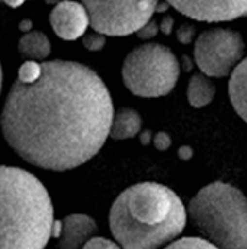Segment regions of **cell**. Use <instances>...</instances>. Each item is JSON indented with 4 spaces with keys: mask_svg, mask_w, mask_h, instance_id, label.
Listing matches in <instances>:
<instances>
[{
    "mask_svg": "<svg viewBox=\"0 0 247 249\" xmlns=\"http://www.w3.org/2000/svg\"><path fill=\"white\" fill-rule=\"evenodd\" d=\"M112 118L109 89L96 71L76 61L29 60L19 67L0 124L25 162L63 172L102 149Z\"/></svg>",
    "mask_w": 247,
    "mask_h": 249,
    "instance_id": "1",
    "label": "cell"
},
{
    "mask_svg": "<svg viewBox=\"0 0 247 249\" xmlns=\"http://www.w3.org/2000/svg\"><path fill=\"white\" fill-rule=\"evenodd\" d=\"M186 209L178 194L157 182L135 184L122 191L109 213V226L121 248L166 247L186 226Z\"/></svg>",
    "mask_w": 247,
    "mask_h": 249,
    "instance_id": "2",
    "label": "cell"
},
{
    "mask_svg": "<svg viewBox=\"0 0 247 249\" xmlns=\"http://www.w3.org/2000/svg\"><path fill=\"white\" fill-rule=\"evenodd\" d=\"M52 225V203L41 181L20 168L0 166V248H44Z\"/></svg>",
    "mask_w": 247,
    "mask_h": 249,
    "instance_id": "3",
    "label": "cell"
},
{
    "mask_svg": "<svg viewBox=\"0 0 247 249\" xmlns=\"http://www.w3.org/2000/svg\"><path fill=\"white\" fill-rule=\"evenodd\" d=\"M195 229L217 248L247 249V197L236 187L217 181L189 203Z\"/></svg>",
    "mask_w": 247,
    "mask_h": 249,
    "instance_id": "4",
    "label": "cell"
},
{
    "mask_svg": "<svg viewBox=\"0 0 247 249\" xmlns=\"http://www.w3.org/2000/svg\"><path fill=\"white\" fill-rule=\"evenodd\" d=\"M181 66L169 47L147 42L134 48L122 66L127 89L141 98L165 96L176 86Z\"/></svg>",
    "mask_w": 247,
    "mask_h": 249,
    "instance_id": "5",
    "label": "cell"
},
{
    "mask_svg": "<svg viewBox=\"0 0 247 249\" xmlns=\"http://www.w3.org/2000/svg\"><path fill=\"white\" fill-rule=\"evenodd\" d=\"M90 26L106 36L135 34L157 10L159 0H82Z\"/></svg>",
    "mask_w": 247,
    "mask_h": 249,
    "instance_id": "6",
    "label": "cell"
},
{
    "mask_svg": "<svg viewBox=\"0 0 247 249\" xmlns=\"http://www.w3.org/2000/svg\"><path fill=\"white\" fill-rule=\"evenodd\" d=\"M245 42L239 32L215 28L202 32L194 47L195 63L202 73L210 77H224L231 74L242 61Z\"/></svg>",
    "mask_w": 247,
    "mask_h": 249,
    "instance_id": "7",
    "label": "cell"
},
{
    "mask_svg": "<svg viewBox=\"0 0 247 249\" xmlns=\"http://www.w3.org/2000/svg\"><path fill=\"white\" fill-rule=\"evenodd\" d=\"M182 15L201 22H226L247 16V0H166Z\"/></svg>",
    "mask_w": 247,
    "mask_h": 249,
    "instance_id": "8",
    "label": "cell"
},
{
    "mask_svg": "<svg viewBox=\"0 0 247 249\" xmlns=\"http://www.w3.org/2000/svg\"><path fill=\"white\" fill-rule=\"evenodd\" d=\"M49 22L54 32L66 41H74L84 35L90 25L87 9L83 3L63 0L51 10Z\"/></svg>",
    "mask_w": 247,
    "mask_h": 249,
    "instance_id": "9",
    "label": "cell"
},
{
    "mask_svg": "<svg viewBox=\"0 0 247 249\" xmlns=\"http://www.w3.org/2000/svg\"><path fill=\"white\" fill-rule=\"evenodd\" d=\"M61 235L58 238V247L63 249H76L84 247V244L96 233V222L86 214H70L61 220Z\"/></svg>",
    "mask_w": 247,
    "mask_h": 249,
    "instance_id": "10",
    "label": "cell"
},
{
    "mask_svg": "<svg viewBox=\"0 0 247 249\" xmlns=\"http://www.w3.org/2000/svg\"><path fill=\"white\" fill-rule=\"evenodd\" d=\"M229 95L233 108L247 123V57L234 67L230 74Z\"/></svg>",
    "mask_w": 247,
    "mask_h": 249,
    "instance_id": "11",
    "label": "cell"
},
{
    "mask_svg": "<svg viewBox=\"0 0 247 249\" xmlns=\"http://www.w3.org/2000/svg\"><path fill=\"white\" fill-rule=\"evenodd\" d=\"M141 130V117L132 108H121L114 114L109 136L114 140H127L135 137Z\"/></svg>",
    "mask_w": 247,
    "mask_h": 249,
    "instance_id": "12",
    "label": "cell"
},
{
    "mask_svg": "<svg viewBox=\"0 0 247 249\" xmlns=\"http://www.w3.org/2000/svg\"><path fill=\"white\" fill-rule=\"evenodd\" d=\"M188 101L195 108L207 107L215 96V85L205 73H197L191 77L188 85Z\"/></svg>",
    "mask_w": 247,
    "mask_h": 249,
    "instance_id": "13",
    "label": "cell"
},
{
    "mask_svg": "<svg viewBox=\"0 0 247 249\" xmlns=\"http://www.w3.org/2000/svg\"><path fill=\"white\" fill-rule=\"evenodd\" d=\"M19 53L29 60H45L51 53V42L48 36L39 31H31L19 41Z\"/></svg>",
    "mask_w": 247,
    "mask_h": 249,
    "instance_id": "14",
    "label": "cell"
},
{
    "mask_svg": "<svg viewBox=\"0 0 247 249\" xmlns=\"http://www.w3.org/2000/svg\"><path fill=\"white\" fill-rule=\"evenodd\" d=\"M167 248H183V249H214L217 248L213 242L205 238L198 236H188V238H178L166 245Z\"/></svg>",
    "mask_w": 247,
    "mask_h": 249,
    "instance_id": "15",
    "label": "cell"
},
{
    "mask_svg": "<svg viewBox=\"0 0 247 249\" xmlns=\"http://www.w3.org/2000/svg\"><path fill=\"white\" fill-rule=\"evenodd\" d=\"M83 45L89 50V51H100L105 44H106V35L100 34V32H95V34H89L83 36Z\"/></svg>",
    "mask_w": 247,
    "mask_h": 249,
    "instance_id": "16",
    "label": "cell"
},
{
    "mask_svg": "<svg viewBox=\"0 0 247 249\" xmlns=\"http://www.w3.org/2000/svg\"><path fill=\"white\" fill-rule=\"evenodd\" d=\"M83 248L86 249H115V248H121L119 247V244L115 241V242H112V241H109V239H105V238H102V236H92L86 244H84V247Z\"/></svg>",
    "mask_w": 247,
    "mask_h": 249,
    "instance_id": "17",
    "label": "cell"
},
{
    "mask_svg": "<svg viewBox=\"0 0 247 249\" xmlns=\"http://www.w3.org/2000/svg\"><path fill=\"white\" fill-rule=\"evenodd\" d=\"M159 23L156 22V20H148L146 25H143L135 34L141 38V39H150V38H153V36H156L157 35V32H159Z\"/></svg>",
    "mask_w": 247,
    "mask_h": 249,
    "instance_id": "18",
    "label": "cell"
},
{
    "mask_svg": "<svg viewBox=\"0 0 247 249\" xmlns=\"http://www.w3.org/2000/svg\"><path fill=\"white\" fill-rule=\"evenodd\" d=\"M176 36L182 44H189L192 41V38L195 36V29L191 25H182L176 31Z\"/></svg>",
    "mask_w": 247,
    "mask_h": 249,
    "instance_id": "19",
    "label": "cell"
},
{
    "mask_svg": "<svg viewBox=\"0 0 247 249\" xmlns=\"http://www.w3.org/2000/svg\"><path fill=\"white\" fill-rule=\"evenodd\" d=\"M153 144H154V147L157 150H167L170 147V144H172V140H170V137H169L167 133L160 131V133H157L153 137Z\"/></svg>",
    "mask_w": 247,
    "mask_h": 249,
    "instance_id": "20",
    "label": "cell"
},
{
    "mask_svg": "<svg viewBox=\"0 0 247 249\" xmlns=\"http://www.w3.org/2000/svg\"><path fill=\"white\" fill-rule=\"evenodd\" d=\"M173 18L170 16H165L163 20H162V25H160V29L165 35H170L172 34V29H173Z\"/></svg>",
    "mask_w": 247,
    "mask_h": 249,
    "instance_id": "21",
    "label": "cell"
},
{
    "mask_svg": "<svg viewBox=\"0 0 247 249\" xmlns=\"http://www.w3.org/2000/svg\"><path fill=\"white\" fill-rule=\"evenodd\" d=\"M179 158L182 159V160H189L191 158H192V149L189 147V146H182L181 149H179Z\"/></svg>",
    "mask_w": 247,
    "mask_h": 249,
    "instance_id": "22",
    "label": "cell"
},
{
    "mask_svg": "<svg viewBox=\"0 0 247 249\" xmlns=\"http://www.w3.org/2000/svg\"><path fill=\"white\" fill-rule=\"evenodd\" d=\"M140 142H141V144H144V146L150 144V143L153 142V134H151L150 131H143L141 136H140Z\"/></svg>",
    "mask_w": 247,
    "mask_h": 249,
    "instance_id": "23",
    "label": "cell"
},
{
    "mask_svg": "<svg viewBox=\"0 0 247 249\" xmlns=\"http://www.w3.org/2000/svg\"><path fill=\"white\" fill-rule=\"evenodd\" d=\"M61 222L60 220H54V225H52V238H60L61 235Z\"/></svg>",
    "mask_w": 247,
    "mask_h": 249,
    "instance_id": "24",
    "label": "cell"
},
{
    "mask_svg": "<svg viewBox=\"0 0 247 249\" xmlns=\"http://www.w3.org/2000/svg\"><path fill=\"white\" fill-rule=\"evenodd\" d=\"M25 1H26V0H3V3H6V4L10 6V7H19V6H22Z\"/></svg>",
    "mask_w": 247,
    "mask_h": 249,
    "instance_id": "25",
    "label": "cell"
},
{
    "mask_svg": "<svg viewBox=\"0 0 247 249\" xmlns=\"http://www.w3.org/2000/svg\"><path fill=\"white\" fill-rule=\"evenodd\" d=\"M19 28H20V31H31L32 22H31L29 19H25V20H22V22L19 23Z\"/></svg>",
    "mask_w": 247,
    "mask_h": 249,
    "instance_id": "26",
    "label": "cell"
},
{
    "mask_svg": "<svg viewBox=\"0 0 247 249\" xmlns=\"http://www.w3.org/2000/svg\"><path fill=\"white\" fill-rule=\"evenodd\" d=\"M183 67H185V70H191L192 69V61L186 55H183Z\"/></svg>",
    "mask_w": 247,
    "mask_h": 249,
    "instance_id": "27",
    "label": "cell"
},
{
    "mask_svg": "<svg viewBox=\"0 0 247 249\" xmlns=\"http://www.w3.org/2000/svg\"><path fill=\"white\" fill-rule=\"evenodd\" d=\"M1 82H3V73H1V66H0V92H1Z\"/></svg>",
    "mask_w": 247,
    "mask_h": 249,
    "instance_id": "28",
    "label": "cell"
},
{
    "mask_svg": "<svg viewBox=\"0 0 247 249\" xmlns=\"http://www.w3.org/2000/svg\"><path fill=\"white\" fill-rule=\"evenodd\" d=\"M0 1H3V0H0Z\"/></svg>",
    "mask_w": 247,
    "mask_h": 249,
    "instance_id": "29",
    "label": "cell"
}]
</instances>
